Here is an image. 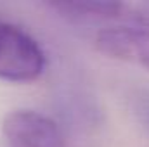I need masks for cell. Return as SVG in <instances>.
I'll list each match as a JSON object with an SVG mask.
<instances>
[{
	"label": "cell",
	"mask_w": 149,
	"mask_h": 147,
	"mask_svg": "<svg viewBox=\"0 0 149 147\" xmlns=\"http://www.w3.org/2000/svg\"><path fill=\"white\" fill-rule=\"evenodd\" d=\"M45 52L21 26L0 19V80L30 83L43 73Z\"/></svg>",
	"instance_id": "obj_1"
},
{
	"label": "cell",
	"mask_w": 149,
	"mask_h": 147,
	"mask_svg": "<svg viewBox=\"0 0 149 147\" xmlns=\"http://www.w3.org/2000/svg\"><path fill=\"white\" fill-rule=\"evenodd\" d=\"M2 132L9 147H64L59 125L37 111L19 109L5 116Z\"/></svg>",
	"instance_id": "obj_2"
},
{
	"label": "cell",
	"mask_w": 149,
	"mask_h": 147,
	"mask_svg": "<svg viewBox=\"0 0 149 147\" xmlns=\"http://www.w3.org/2000/svg\"><path fill=\"white\" fill-rule=\"evenodd\" d=\"M95 47L111 59L149 69V26L146 24L127 23L102 28L95 37Z\"/></svg>",
	"instance_id": "obj_3"
},
{
	"label": "cell",
	"mask_w": 149,
	"mask_h": 147,
	"mask_svg": "<svg viewBox=\"0 0 149 147\" xmlns=\"http://www.w3.org/2000/svg\"><path fill=\"white\" fill-rule=\"evenodd\" d=\"M49 5L70 19L113 21V19H125L128 3H121V2H56Z\"/></svg>",
	"instance_id": "obj_4"
},
{
	"label": "cell",
	"mask_w": 149,
	"mask_h": 147,
	"mask_svg": "<svg viewBox=\"0 0 149 147\" xmlns=\"http://www.w3.org/2000/svg\"><path fill=\"white\" fill-rule=\"evenodd\" d=\"M137 114L141 116V119L144 121V125L149 128V95L139 97V102H137Z\"/></svg>",
	"instance_id": "obj_5"
}]
</instances>
